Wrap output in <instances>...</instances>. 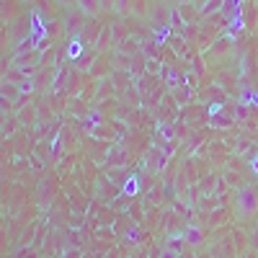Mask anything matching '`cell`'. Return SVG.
I'll list each match as a JSON object with an SVG mask.
<instances>
[{
    "mask_svg": "<svg viewBox=\"0 0 258 258\" xmlns=\"http://www.w3.org/2000/svg\"><path fill=\"white\" fill-rule=\"evenodd\" d=\"M83 26H85V16L80 11H75V8H70L68 16L62 18V29H64V34H68V36H78L83 31Z\"/></svg>",
    "mask_w": 258,
    "mask_h": 258,
    "instance_id": "6da1fadb",
    "label": "cell"
},
{
    "mask_svg": "<svg viewBox=\"0 0 258 258\" xmlns=\"http://www.w3.org/2000/svg\"><path fill=\"white\" fill-rule=\"evenodd\" d=\"M255 194L250 191V188H245L243 194H240V212L243 214H250V212H255Z\"/></svg>",
    "mask_w": 258,
    "mask_h": 258,
    "instance_id": "7a4b0ae2",
    "label": "cell"
},
{
    "mask_svg": "<svg viewBox=\"0 0 258 258\" xmlns=\"http://www.w3.org/2000/svg\"><path fill=\"white\" fill-rule=\"evenodd\" d=\"M78 11L83 16H98L101 13V0H78Z\"/></svg>",
    "mask_w": 258,
    "mask_h": 258,
    "instance_id": "3957f363",
    "label": "cell"
},
{
    "mask_svg": "<svg viewBox=\"0 0 258 258\" xmlns=\"http://www.w3.org/2000/svg\"><path fill=\"white\" fill-rule=\"evenodd\" d=\"M0 93H3V96H16V93H18V85H16V83H8V80H6L3 85H0Z\"/></svg>",
    "mask_w": 258,
    "mask_h": 258,
    "instance_id": "277c9868",
    "label": "cell"
},
{
    "mask_svg": "<svg viewBox=\"0 0 258 258\" xmlns=\"http://www.w3.org/2000/svg\"><path fill=\"white\" fill-rule=\"evenodd\" d=\"M186 240H188L191 245H197V243L202 240V232H199V230H194V227H191V230L186 232Z\"/></svg>",
    "mask_w": 258,
    "mask_h": 258,
    "instance_id": "5b68a950",
    "label": "cell"
},
{
    "mask_svg": "<svg viewBox=\"0 0 258 258\" xmlns=\"http://www.w3.org/2000/svg\"><path fill=\"white\" fill-rule=\"evenodd\" d=\"M222 6V0H209L207 6H202V13H212V11H217Z\"/></svg>",
    "mask_w": 258,
    "mask_h": 258,
    "instance_id": "8992f818",
    "label": "cell"
},
{
    "mask_svg": "<svg viewBox=\"0 0 258 258\" xmlns=\"http://www.w3.org/2000/svg\"><path fill=\"white\" fill-rule=\"evenodd\" d=\"M54 3H57V6H62V8H73V6L78 3V0H54Z\"/></svg>",
    "mask_w": 258,
    "mask_h": 258,
    "instance_id": "52a82bcc",
    "label": "cell"
},
{
    "mask_svg": "<svg viewBox=\"0 0 258 258\" xmlns=\"http://www.w3.org/2000/svg\"><path fill=\"white\" fill-rule=\"evenodd\" d=\"M75 54H80V44H73L70 52H68V57H75Z\"/></svg>",
    "mask_w": 258,
    "mask_h": 258,
    "instance_id": "ba28073f",
    "label": "cell"
},
{
    "mask_svg": "<svg viewBox=\"0 0 258 258\" xmlns=\"http://www.w3.org/2000/svg\"><path fill=\"white\" fill-rule=\"evenodd\" d=\"M183 3H188V0H183Z\"/></svg>",
    "mask_w": 258,
    "mask_h": 258,
    "instance_id": "9c48e42d",
    "label": "cell"
}]
</instances>
